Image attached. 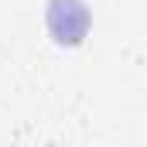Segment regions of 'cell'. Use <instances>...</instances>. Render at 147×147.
<instances>
[{"instance_id": "cell-1", "label": "cell", "mask_w": 147, "mask_h": 147, "mask_svg": "<svg viewBox=\"0 0 147 147\" xmlns=\"http://www.w3.org/2000/svg\"><path fill=\"white\" fill-rule=\"evenodd\" d=\"M45 17H48V34L62 48L82 45V38L89 34V21H92L86 0H48Z\"/></svg>"}]
</instances>
